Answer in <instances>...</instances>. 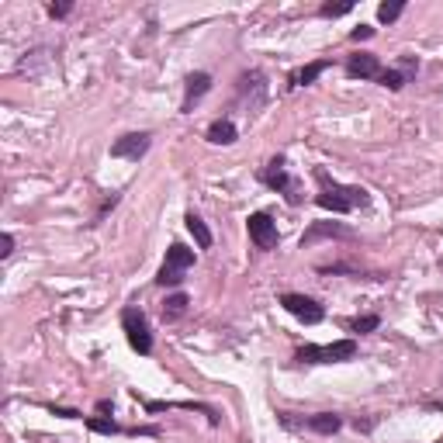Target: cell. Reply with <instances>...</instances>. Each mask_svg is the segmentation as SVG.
Here are the masks:
<instances>
[{"instance_id":"4fadbf2b","label":"cell","mask_w":443,"mask_h":443,"mask_svg":"<svg viewBox=\"0 0 443 443\" xmlns=\"http://www.w3.org/2000/svg\"><path fill=\"white\" fill-rule=\"evenodd\" d=\"M236 139H239V132H236L232 118H218V121H211V128H208V142H215V146H232Z\"/></svg>"},{"instance_id":"3957f363","label":"cell","mask_w":443,"mask_h":443,"mask_svg":"<svg viewBox=\"0 0 443 443\" xmlns=\"http://www.w3.org/2000/svg\"><path fill=\"white\" fill-rule=\"evenodd\" d=\"M121 329H125V336H128V347L135 350V354L149 356L153 354V333H149V319H146V312L142 308H125L121 312Z\"/></svg>"},{"instance_id":"7402d4cb","label":"cell","mask_w":443,"mask_h":443,"mask_svg":"<svg viewBox=\"0 0 443 443\" xmlns=\"http://www.w3.org/2000/svg\"><path fill=\"white\" fill-rule=\"evenodd\" d=\"M367 38H374V28L370 24H356L354 31H350V42H367Z\"/></svg>"},{"instance_id":"cb8c5ba5","label":"cell","mask_w":443,"mask_h":443,"mask_svg":"<svg viewBox=\"0 0 443 443\" xmlns=\"http://www.w3.org/2000/svg\"><path fill=\"white\" fill-rule=\"evenodd\" d=\"M73 10V3H49V17H66Z\"/></svg>"},{"instance_id":"ba28073f","label":"cell","mask_w":443,"mask_h":443,"mask_svg":"<svg viewBox=\"0 0 443 443\" xmlns=\"http://www.w3.org/2000/svg\"><path fill=\"white\" fill-rule=\"evenodd\" d=\"M246 229H250V239L257 243V250H277V243H280V232H277V222H273L266 211H257V215H250Z\"/></svg>"},{"instance_id":"9a60e30c","label":"cell","mask_w":443,"mask_h":443,"mask_svg":"<svg viewBox=\"0 0 443 443\" xmlns=\"http://www.w3.org/2000/svg\"><path fill=\"white\" fill-rule=\"evenodd\" d=\"M326 70H329V59H319V63H308L305 70H298V73L291 77V84H294V87H308V84H315V80H319V77H322Z\"/></svg>"},{"instance_id":"ac0fdd59","label":"cell","mask_w":443,"mask_h":443,"mask_svg":"<svg viewBox=\"0 0 443 443\" xmlns=\"http://www.w3.org/2000/svg\"><path fill=\"white\" fill-rule=\"evenodd\" d=\"M402 10H405V0L381 3V7H377V21H381V24H391V21H398V17H402Z\"/></svg>"},{"instance_id":"8992f818","label":"cell","mask_w":443,"mask_h":443,"mask_svg":"<svg viewBox=\"0 0 443 443\" xmlns=\"http://www.w3.org/2000/svg\"><path fill=\"white\" fill-rule=\"evenodd\" d=\"M280 305L298 319V322H305V326H319L322 319H326V308L315 301V298H308V294H280Z\"/></svg>"},{"instance_id":"d4e9b609","label":"cell","mask_w":443,"mask_h":443,"mask_svg":"<svg viewBox=\"0 0 443 443\" xmlns=\"http://www.w3.org/2000/svg\"><path fill=\"white\" fill-rule=\"evenodd\" d=\"M49 412H52V416H63V419H80V412H77V409H59V405H49Z\"/></svg>"},{"instance_id":"52a82bcc","label":"cell","mask_w":443,"mask_h":443,"mask_svg":"<svg viewBox=\"0 0 443 443\" xmlns=\"http://www.w3.org/2000/svg\"><path fill=\"white\" fill-rule=\"evenodd\" d=\"M270 190H277V194H284L287 197V204H301V194H298V183L287 177V170H284V160L277 156V160H270V167H266L264 174H260Z\"/></svg>"},{"instance_id":"e0dca14e","label":"cell","mask_w":443,"mask_h":443,"mask_svg":"<svg viewBox=\"0 0 443 443\" xmlns=\"http://www.w3.org/2000/svg\"><path fill=\"white\" fill-rule=\"evenodd\" d=\"M87 430H90V433H104V437H114V433H121V426H118L111 416H90V419H87Z\"/></svg>"},{"instance_id":"d6986e66","label":"cell","mask_w":443,"mask_h":443,"mask_svg":"<svg viewBox=\"0 0 443 443\" xmlns=\"http://www.w3.org/2000/svg\"><path fill=\"white\" fill-rule=\"evenodd\" d=\"M377 84H381V87H388V90H402L405 84H409V77H405L402 70H381Z\"/></svg>"},{"instance_id":"603a6c76","label":"cell","mask_w":443,"mask_h":443,"mask_svg":"<svg viewBox=\"0 0 443 443\" xmlns=\"http://www.w3.org/2000/svg\"><path fill=\"white\" fill-rule=\"evenodd\" d=\"M10 253H14V236H10V232H3V236H0V257L7 260Z\"/></svg>"},{"instance_id":"4316f807","label":"cell","mask_w":443,"mask_h":443,"mask_svg":"<svg viewBox=\"0 0 443 443\" xmlns=\"http://www.w3.org/2000/svg\"><path fill=\"white\" fill-rule=\"evenodd\" d=\"M97 412H100V416H107V412H114V405H111L107 398H100V402H97Z\"/></svg>"},{"instance_id":"484cf974","label":"cell","mask_w":443,"mask_h":443,"mask_svg":"<svg viewBox=\"0 0 443 443\" xmlns=\"http://www.w3.org/2000/svg\"><path fill=\"white\" fill-rule=\"evenodd\" d=\"M354 430L356 433H370L374 430V419H354Z\"/></svg>"},{"instance_id":"5b68a950","label":"cell","mask_w":443,"mask_h":443,"mask_svg":"<svg viewBox=\"0 0 443 443\" xmlns=\"http://www.w3.org/2000/svg\"><path fill=\"white\" fill-rule=\"evenodd\" d=\"M280 423H284L287 430H312V433H319V437H333V433L343 430V416H336V412H315V416H308V419H291L287 412H280Z\"/></svg>"},{"instance_id":"30bf717a","label":"cell","mask_w":443,"mask_h":443,"mask_svg":"<svg viewBox=\"0 0 443 443\" xmlns=\"http://www.w3.org/2000/svg\"><path fill=\"white\" fill-rule=\"evenodd\" d=\"M354 236L356 232L350 225H340V222H312L308 232L301 236V250L312 246V243H319V239H354Z\"/></svg>"},{"instance_id":"44dd1931","label":"cell","mask_w":443,"mask_h":443,"mask_svg":"<svg viewBox=\"0 0 443 443\" xmlns=\"http://www.w3.org/2000/svg\"><path fill=\"white\" fill-rule=\"evenodd\" d=\"M354 10V0H343V3H322L319 7V17H343Z\"/></svg>"},{"instance_id":"2e32d148","label":"cell","mask_w":443,"mask_h":443,"mask_svg":"<svg viewBox=\"0 0 443 443\" xmlns=\"http://www.w3.org/2000/svg\"><path fill=\"white\" fill-rule=\"evenodd\" d=\"M187 305H190V298H187L183 291H177V294H170V298L163 301V319H167V322H174V319H180V315L187 312Z\"/></svg>"},{"instance_id":"7a4b0ae2","label":"cell","mask_w":443,"mask_h":443,"mask_svg":"<svg viewBox=\"0 0 443 443\" xmlns=\"http://www.w3.org/2000/svg\"><path fill=\"white\" fill-rule=\"evenodd\" d=\"M356 356V340H336L329 347H315V343H305L294 350L298 363H343V360H354Z\"/></svg>"},{"instance_id":"7c38bea8","label":"cell","mask_w":443,"mask_h":443,"mask_svg":"<svg viewBox=\"0 0 443 443\" xmlns=\"http://www.w3.org/2000/svg\"><path fill=\"white\" fill-rule=\"evenodd\" d=\"M208 90H211V77H208V73H190V77H187V84H183V104H180V111H183V114H190V111H194V104H197Z\"/></svg>"},{"instance_id":"6da1fadb","label":"cell","mask_w":443,"mask_h":443,"mask_svg":"<svg viewBox=\"0 0 443 443\" xmlns=\"http://www.w3.org/2000/svg\"><path fill=\"white\" fill-rule=\"evenodd\" d=\"M312 177L319 180L315 204H319V208H326V211H333V215H350V211L363 208V204L370 201V194H367L363 187H356V183H336V180L322 170V167H315V170H312Z\"/></svg>"},{"instance_id":"277c9868","label":"cell","mask_w":443,"mask_h":443,"mask_svg":"<svg viewBox=\"0 0 443 443\" xmlns=\"http://www.w3.org/2000/svg\"><path fill=\"white\" fill-rule=\"evenodd\" d=\"M190 266H194V250L174 243V246L167 250V264L160 266V273H156V284H160V287H177Z\"/></svg>"},{"instance_id":"9c48e42d","label":"cell","mask_w":443,"mask_h":443,"mask_svg":"<svg viewBox=\"0 0 443 443\" xmlns=\"http://www.w3.org/2000/svg\"><path fill=\"white\" fill-rule=\"evenodd\" d=\"M149 146H153V135L149 132H128V135H121L111 146V156L114 160H142L149 153Z\"/></svg>"},{"instance_id":"8fae6325","label":"cell","mask_w":443,"mask_h":443,"mask_svg":"<svg viewBox=\"0 0 443 443\" xmlns=\"http://www.w3.org/2000/svg\"><path fill=\"white\" fill-rule=\"evenodd\" d=\"M347 77H354V80H377L381 77V63H377V56L374 52H356L347 59Z\"/></svg>"},{"instance_id":"5bb4252c","label":"cell","mask_w":443,"mask_h":443,"mask_svg":"<svg viewBox=\"0 0 443 443\" xmlns=\"http://www.w3.org/2000/svg\"><path fill=\"white\" fill-rule=\"evenodd\" d=\"M187 232L194 236V243H197V250H211V229L204 225V218L201 215H194V211H187Z\"/></svg>"},{"instance_id":"ffe728a7","label":"cell","mask_w":443,"mask_h":443,"mask_svg":"<svg viewBox=\"0 0 443 443\" xmlns=\"http://www.w3.org/2000/svg\"><path fill=\"white\" fill-rule=\"evenodd\" d=\"M377 326H381V319H377V315H360V319H350V322H347V329H350V333H374Z\"/></svg>"}]
</instances>
